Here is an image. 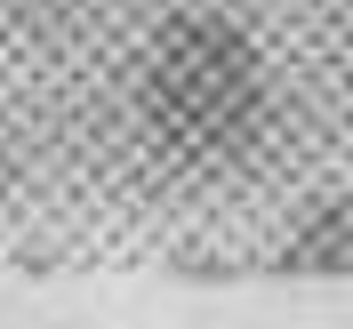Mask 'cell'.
<instances>
[{
	"label": "cell",
	"instance_id": "cell-1",
	"mask_svg": "<svg viewBox=\"0 0 353 329\" xmlns=\"http://www.w3.org/2000/svg\"><path fill=\"white\" fill-rule=\"evenodd\" d=\"M145 129L169 161H233L265 129V65L225 17H176L145 65Z\"/></svg>",
	"mask_w": 353,
	"mask_h": 329
}]
</instances>
